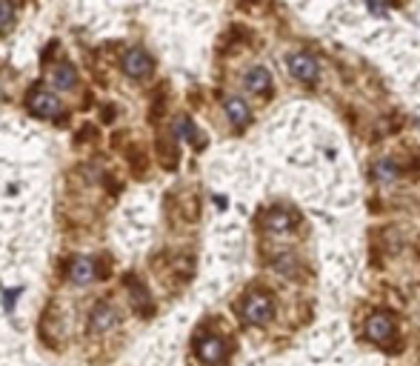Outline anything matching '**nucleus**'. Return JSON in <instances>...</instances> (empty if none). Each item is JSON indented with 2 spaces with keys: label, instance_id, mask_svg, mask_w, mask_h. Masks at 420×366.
Masks as SVG:
<instances>
[{
  "label": "nucleus",
  "instance_id": "obj_14",
  "mask_svg": "<svg viewBox=\"0 0 420 366\" xmlns=\"http://www.w3.org/2000/svg\"><path fill=\"white\" fill-rule=\"evenodd\" d=\"M174 132H177L180 140H189V143H197V137H200V132L194 129V123H191L186 115H180V117L174 120Z\"/></svg>",
  "mask_w": 420,
  "mask_h": 366
},
{
  "label": "nucleus",
  "instance_id": "obj_8",
  "mask_svg": "<svg viewBox=\"0 0 420 366\" xmlns=\"http://www.w3.org/2000/svg\"><path fill=\"white\" fill-rule=\"evenodd\" d=\"M295 224H298V215L289 212V209H283V206H275V209H269V212L263 215V229H269V232H275V235L289 232Z\"/></svg>",
  "mask_w": 420,
  "mask_h": 366
},
{
  "label": "nucleus",
  "instance_id": "obj_4",
  "mask_svg": "<svg viewBox=\"0 0 420 366\" xmlns=\"http://www.w3.org/2000/svg\"><path fill=\"white\" fill-rule=\"evenodd\" d=\"M26 106H29V112H32L35 117H58V115H61V100H58V95L49 92V89H35V92L29 95Z\"/></svg>",
  "mask_w": 420,
  "mask_h": 366
},
{
  "label": "nucleus",
  "instance_id": "obj_1",
  "mask_svg": "<svg viewBox=\"0 0 420 366\" xmlns=\"http://www.w3.org/2000/svg\"><path fill=\"white\" fill-rule=\"evenodd\" d=\"M241 315H243L246 323H255V326L272 320V315H275L272 295L269 292H252V295H246V300L241 303Z\"/></svg>",
  "mask_w": 420,
  "mask_h": 366
},
{
  "label": "nucleus",
  "instance_id": "obj_6",
  "mask_svg": "<svg viewBox=\"0 0 420 366\" xmlns=\"http://www.w3.org/2000/svg\"><path fill=\"white\" fill-rule=\"evenodd\" d=\"M226 355V340L221 335H203L197 340V357L203 363H221Z\"/></svg>",
  "mask_w": 420,
  "mask_h": 366
},
{
  "label": "nucleus",
  "instance_id": "obj_11",
  "mask_svg": "<svg viewBox=\"0 0 420 366\" xmlns=\"http://www.w3.org/2000/svg\"><path fill=\"white\" fill-rule=\"evenodd\" d=\"M243 83H246L249 92H255V95H266V92L272 89V75H269L266 66H252V69L246 72Z\"/></svg>",
  "mask_w": 420,
  "mask_h": 366
},
{
  "label": "nucleus",
  "instance_id": "obj_5",
  "mask_svg": "<svg viewBox=\"0 0 420 366\" xmlns=\"http://www.w3.org/2000/svg\"><path fill=\"white\" fill-rule=\"evenodd\" d=\"M394 315L392 312H374V315H369V320H366V338L369 340H374V343H386V340H392L394 338Z\"/></svg>",
  "mask_w": 420,
  "mask_h": 366
},
{
  "label": "nucleus",
  "instance_id": "obj_9",
  "mask_svg": "<svg viewBox=\"0 0 420 366\" xmlns=\"http://www.w3.org/2000/svg\"><path fill=\"white\" fill-rule=\"evenodd\" d=\"M226 117H229V123L241 132V129H246L249 126V120H252V112H249V106H246V100L243 98H226Z\"/></svg>",
  "mask_w": 420,
  "mask_h": 366
},
{
  "label": "nucleus",
  "instance_id": "obj_2",
  "mask_svg": "<svg viewBox=\"0 0 420 366\" xmlns=\"http://www.w3.org/2000/svg\"><path fill=\"white\" fill-rule=\"evenodd\" d=\"M286 66H289V72H292L300 83H306V86L317 83V78H320V66H317V61H315L312 55H306V52H295V55H289V58H286Z\"/></svg>",
  "mask_w": 420,
  "mask_h": 366
},
{
  "label": "nucleus",
  "instance_id": "obj_16",
  "mask_svg": "<svg viewBox=\"0 0 420 366\" xmlns=\"http://www.w3.org/2000/svg\"><path fill=\"white\" fill-rule=\"evenodd\" d=\"M292 266H295V261H292V255H283V261L278 263V269H280V272H283L286 278H289V269H292Z\"/></svg>",
  "mask_w": 420,
  "mask_h": 366
},
{
  "label": "nucleus",
  "instance_id": "obj_13",
  "mask_svg": "<svg viewBox=\"0 0 420 366\" xmlns=\"http://www.w3.org/2000/svg\"><path fill=\"white\" fill-rule=\"evenodd\" d=\"M52 80H55V86H58V89H72V86L78 83V72H75V66L61 63V66H55Z\"/></svg>",
  "mask_w": 420,
  "mask_h": 366
},
{
  "label": "nucleus",
  "instance_id": "obj_3",
  "mask_svg": "<svg viewBox=\"0 0 420 366\" xmlns=\"http://www.w3.org/2000/svg\"><path fill=\"white\" fill-rule=\"evenodd\" d=\"M120 66H123L126 78H132V80H146V78L152 75V69H154L152 58H149L143 49H129V52L123 55Z\"/></svg>",
  "mask_w": 420,
  "mask_h": 366
},
{
  "label": "nucleus",
  "instance_id": "obj_10",
  "mask_svg": "<svg viewBox=\"0 0 420 366\" xmlns=\"http://www.w3.org/2000/svg\"><path fill=\"white\" fill-rule=\"evenodd\" d=\"M95 275H98V266H95V261H89L86 255L75 258V261H72V266H69V281H72V283H78V286L92 283V281H95Z\"/></svg>",
  "mask_w": 420,
  "mask_h": 366
},
{
  "label": "nucleus",
  "instance_id": "obj_7",
  "mask_svg": "<svg viewBox=\"0 0 420 366\" xmlns=\"http://www.w3.org/2000/svg\"><path fill=\"white\" fill-rule=\"evenodd\" d=\"M117 320H120V312H117L109 300H100V303L92 309V315H89V329H92V332H109Z\"/></svg>",
  "mask_w": 420,
  "mask_h": 366
},
{
  "label": "nucleus",
  "instance_id": "obj_12",
  "mask_svg": "<svg viewBox=\"0 0 420 366\" xmlns=\"http://www.w3.org/2000/svg\"><path fill=\"white\" fill-rule=\"evenodd\" d=\"M372 177H374L377 183H389V180H394V177H397V163H394L392 157H380V160L372 166Z\"/></svg>",
  "mask_w": 420,
  "mask_h": 366
},
{
  "label": "nucleus",
  "instance_id": "obj_15",
  "mask_svg": "<svg viewBox=\"0 0 420 366\" xmlns=\"http://www.w3.org/2000/svg\"><path fill=\"white\" fill-rule=\"evenodd\" d=\"M12 21H15V4L12 0H0V29L12 26Z\"/></svg>",
  "mask_w": 420,
  "mask_h": 366
}]
</instances>
